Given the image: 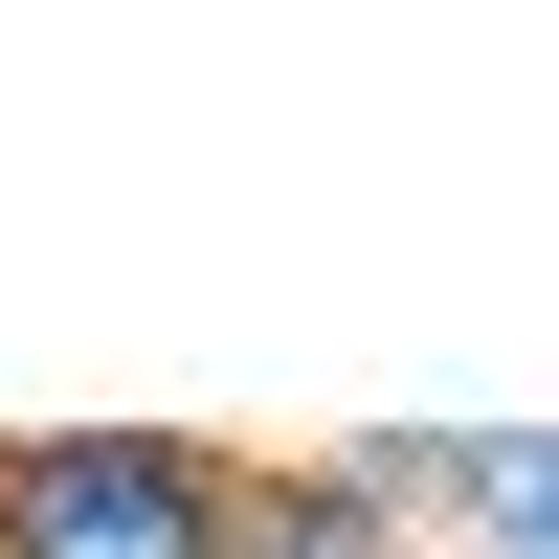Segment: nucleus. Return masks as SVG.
I'll list each match as a JSON object with an SVG mask.
<instances>
[{
  "mask_svg": "<svg viewBox=\"0 0 559 559\" xmlns=\"http://www.w3.org/2000/svg\"><path fill=\"white\" fill-rule=\"evenodd\" d=\"M0 559H247L202 448L157 426H68V448H0Z\"/></svg>",
  "mask_w": 559,
  "mask_h": 559,
  "instance_id": "nucleus-1",
  "label": "nucleus"
}]
</instances>
